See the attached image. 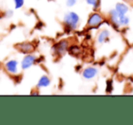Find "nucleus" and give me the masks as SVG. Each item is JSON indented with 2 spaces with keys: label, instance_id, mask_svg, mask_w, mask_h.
<instances>
[{
  "label": "nucleus",
  "instance_id": "6",
  "mask_svg": "<svg viewBox=\"0 0 133 125\" xmlns=\"http://www.w3.org/2000/svg\"><path fill=\"white\" fill-rule=\"evenodd\" d=\"M115 9H116L117 12L121 15H124L129 11V7H128L125 4H122V3H118V4L116 5V8H115Z\"/></svg>",
  "mask_w": 133,
  "mask_h": 125
},
{
  "label": "nucleus",
  "instance_id": "11",
  "mask_svg": "<svg viewBox=\"0 0 133 125\" xmlns=\"http://www.w3.org/2000/svg\"><path fill=\"white\" fill-rule=\"evenodd\" d=\"M20 46V48L23 50V51H25V52H29V51H31L32 50V45L31 44H21V45H19Z\"/></svg>",
  "mask_w": 133,
  "mask_h": 125
},
{
  "label": "nucleus",
  "instance_id": "4",
  "mask_svg": "<svg viewBox=\"0 0 133 125\" xmlns=\"http://www.w3.org/2000/svg\"><path fill=\"white\" fill-rule=\"evenodd\" d=\"M101 21H102V17H100V15H98V14H93L89 17L88 24L90 26H96L98 25H99Z\"/></svg>",
  "mask_w": 133,
  "mask_h": 125
},
{
  "label": "nucleus",
  "instance_id": "5",
  "mask_svg": "<svg viewBox=\"0 0 133 125\" xmlns=\"http://www.w3.org/2000/svg\"><path fill=\"white\" fill-rule=\"evenodd\" d=\"M6 69L8 72L12 74H16L17 72V62L16 60H11L6 64Z\"/></svg>",
  "mask_w": 133,
  "mask_h": 125
},
{
  "label": "nucleus",
  "instance_id": "10",
  "mask_svg": "<svg viewBox=\"0 0 133 125\" xmlns=\"http://www.w3.org/2000/svg\"><path fill=\"white\" fill-rule=\"evenodd\" d=\"M129 22V19L128 17H126L125 15H121V17H119V20H118V26H126V25H128Z\"/></svg>",
  "mask_w": 133,
  "mask_h": 125
},
{
  "label": "nucleus",
  "instance_id": "14",
  "mask_svg": "<svg viewBox=\"0 0 133 125\" xmlns=\"http://www.w3.org/2000/svg\"><path fill=\"white\" fill-rule=\"evenodd\" d=\"M87 3L89 5H91L93 6H98V0H87Z\"/></svg>",
  "mask_w": 133,
  "mask_h": 125
},
{
  "label": "nucleus",
  "instance_id": "7",
  "mask_svg": "<svg viewBox=\"0 0 133 125\" xmlns=\"http://www.w3.org/2000/svg\"><path fill=\"white\" fill-rule=\"evenodd\" d=\"M50 83V80L48 76H42V77L39 79L38 83H37V86L38 87H46L48 86Z\"/></svg>",
  "mask_w": 133,
  "mask_h": 125
},
{
  "label": "nucleus",
  "instance_id": "2",
  "mask_svg": "<svg viewBox=\"0 0 133 125\" xmlns=\"http://www.w3.org/2000/svg\"><path fill=\"white\" fill-rule=\"evenodd\" d=\"M35 61H36V56H34V55H32V54L26 55L22 61V68L23 69L29 68L31 65H33Z\"/></svg>",
  "mask_w": 133,
  "mask_h": 125
},
{
  "label": "nucleus",
  "instance_id": "3",
  "mask_svg": "<svg viewBox=\"0 0 133 125\" xmlns=\"http://www.w3.org/2000/svg\"><path fill=\"white\" fill-rule=\"evenodd\" d=\"M98 74V70L94 67H89V68L85 69L82 73V75L86 79H92L94 76H96V74Z\"/></svg>",
  "mask_w": 133,
  "mask_h": 125
},
{
  "label": "nucleus",
  "instance_id": "13",
  "mask_svg": "<svg viewBox=\"0 0 133 125\" xmlns=\"http://www.w3.org/2000/svg\"><path fill=\"white\" fill-rule=\"evenodd\" d=\"M14 2H15L16 8H20L24 5V0H14Z\"/></svg>",
  "mask_w": 133,
  "mask_h": 125
},
{
  "label": "nucleus",
  "instance_id": "8",
  "mask_svg": "<svg viewBox=\"0 0 133 125\" xmlns=\"http://www.w3.org/2000/svg\"><path fill=\"white\" fill-rule=\"evenodd\" d=\"M109 14H110V17H111V19H112L113 22H114L115 24L118 25V20H119V17H121V15H119V14L117 12L116 9L111 10V11L109 12Z\"/></svg>",
  "mask_w": 133,
  "mask_h": 125
},
{
  "label": "nucleus",
  "instance_id": "1",
  "mask_svg": "<svg viewBox=\"0 0 133 125\" xmlns=\"http://www.w3.org/2000/svg\"><path fill=\"white\" fill-rule=\"evenodd\" d=\"M64 21L69 26H70L71 28L75 29L77 28L78 24V21H79V17L74 12H69L68 14H66L64 17Z\"/></svg>",
  "mask_w": 133,
  "mask_h": 125
},
{
  "label": "nucleus",
  "instance_id": "12",
  "mask_svg": "<svg viewBox=\"0 0 133 125\" xmlns=\"http://www.w3.org/2000/svg\"><path fill=\"white\" fill-rule=\"evenodd\" d=\"M57 47H58V51H64L66 47V43L65 41H62L57 44Z\"/></svg>",
  "mask_w": 133,
  "mask_h": 125
},
{
  "label": "nucleus",
  "instance_id": "9",
  "mask_svg": "<svg viewBox=\"0 0 133 125\" xmlns=\"http://www.w3.org/2000/svg\"><path fill=\"white\" fill-rule=\"evenodd\" d=\"M109 35V33L107 31V30H103V31H101V33H100L99 35H98V42L104 43L108 39Z\"/></svg>",
  "mask_w": 133,
  "mask_h": 125
},
{
  "label": "nucleus",
  "instance_id": "15",
  "mask_svg": "<svg viewBox=\"0 0 133 125\" xmlns=\"http://www.w3.org/2000/svg\"><path fill=\"white\" fill-rule=\"evenodd\" d=\"M76 4V0H66V6H72Z\"/></svg>",
  "mask_w": 133,
  "mask_h": 125
}]
</instances>
